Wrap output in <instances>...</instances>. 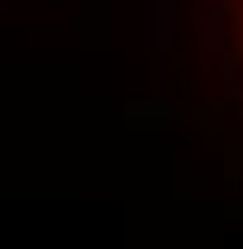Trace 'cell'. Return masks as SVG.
Returning <instances> with one entry per match:
<instances>
[{"mask_svg": "<svg viewBox=\"0 0 243 249\" xmlns=\"http://www.w3.org/2000/svg\"><path fill=\"white\" fill-rule=\"evenodd\" d=\"M218 37H224V56L243 75V0H218Z\"/></svg>", "mask_w": 243, "mask_h": 249, "instance_id": "cell-1", "label": "cell"}]
</instances>
